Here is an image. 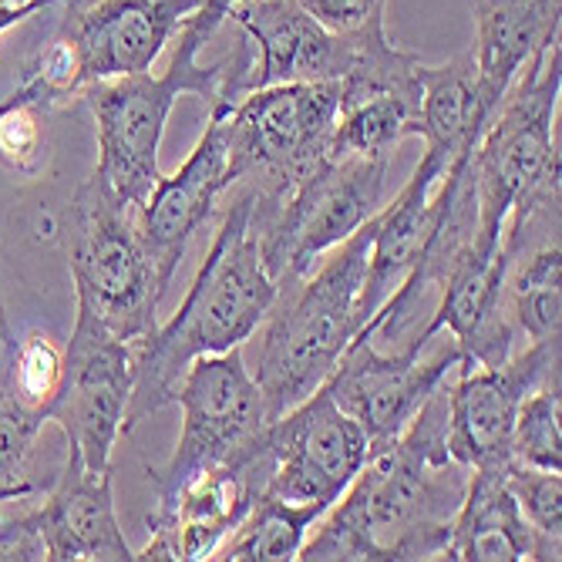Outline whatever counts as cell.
<instances>
[{"label": "cell", "mask_w": 562, "mask_h": 562, "mask_svg": "<svg viewBox=\"0 0 562 562\" xmlns=\"http://www.w3.org/2000/svg\"><path fill=\"white\" fill-rule=\"evenodd\" d=\"M267 441L273 451V472L263 492L293 505H321L324 513L344 495L371 454L361 425L340 412L324 384L273 418Z\"/></svg>", "instance_id": "7c38bea8"}, {"label": "cell", "mask_w": 562, "mask_h": 562, "mask_svg": "<svg viewBox=\"0 0 562 562\" xmlns=\"http://www.w3.org/2000/svg\"><path fill=\"white\" fill-rule=\"evenodd\" d=\"M559 378V340H536L498 368L458 364L445 381V445L469 472L508 469L519 404L539 384Z\"/></svg>", "instance_id": "30bf717a"}, {"label": "cell", "mask_w": 562, "mask_h": 562, "mask_svg": "<svg viewBox=\"0 0 562 562\" xmlns=\"http://www.w3.org/2000/svg\"><path fill=\"white\" fill-rule=\"evenodd\" d=\"M475 8V71L492 109L516 75L559 44L562 0H472Z\"/></svg>", "instance_id": "ffe728a7"}, {"label": "cell", "mask_w": 562, "mask_h": 562, "mask_svg": "<svg viewBox=\"0 0 562 562\" xmlns=\"http://www.w3.org/2000/svg\"><path fill=\"white\" fill-rule=\"evenodd\" d=\"M505 485L516 495L526 522L542 539L562 546V472H546L513 462L505 472Z\"/></svg>", "instance_id": "f1b7e54d"}, {"label": "cell", "mask_w": 562, "mask_h": 562, "mask_svg": "<svg viewBox=\"0 0 562 562\" xmlns=\"http://www.w3.org/2000/svg\"><path fill=\"white\" fill-rule=\"evenodd\" d=\"M448 381V378H445ZM445 381L407 428L371 448L344 495L314 522L296 559L306 562H418L441 559L469 469L445 445Z\"/></svg>", "instance_id": "6da1fadb"}, {"label": "cell", "mask_w": 562, "mask_h": 562, "mask_svg": "<svg viewBox=\"0 0 562 562\" xmlns=\"http://www.w3.org/2000/svg\"><path fill=\"white\" fill-rule=\"evenodd\" d=\"M296 4L337 34L381 27L387 11V0H296Z\"/></svg>", "instance_id": "f546056e"}, {"label": "cell", "mask_w": 562, "mask_h": 562, "mask_svg": "<svg viewBox=\"0 0 562 562\" xmlns=\"http://www.w3.org/2000/svg\"><path fill=\"white\" fill-rule=\"evenodd\" d=\"M27 522L41 539L47 562H132L135 552L115 516L112 469L88 472L75 454L41 488V502L27 505Z\"/></svg>", "instance_id": "e0dca14e"}, {"label": "cell", "mask_w": 562, "mask_h": 562, "mask_svg": "<svg viewBox=\"0 0 562 562\" xmlns=\"http://www.w3.org/2000/svg\"><path fill=\"white\" fill-rule=\"evenodd\" d=\"M324 516L321 505H293L260 492L246 519L233 529V539L216 549L223 562H286L296 559L306 532Z\"/></svg>", "instance_id": "603a6c76"}, {"label": "cell", "mask_w": 562, "mask_h": 562, "mask_svg": "<svg viewBox=\"0 0 562 562\" xmlns=\"http://www.w3.org/2000/svg\"><path fill=\"white\" fill-rule=\"evenodd\" d=\"M11 101H14V85H11L8 91H0V112H4V109L11 105Z\"/></svg>", "instance_id": "836d02e7"}, {"label": "cell", "mask_w": 562, "mask_h": 562, "mask_svg": "<svg viewBox=\"0 0 562 562\" xmlns=\"http://www.w3.org/2000/svg\"><path fill=\"white\" fill-rule=\"evenodd\" d=\"M508 469L469 472L462 508L454 513L441 559L451 562H559L562 546L542 539L522 516L516 495L505 485Z\"/></svg>", "instance_id": "d6986e66"}, {"label": "cell", "mask_w": 562, "mask_h": 562, "mask_svg": "<svg viewBox=\"0 0 562 562\" xmlns=\"http://www.w3.org/2000/svg\"><path fill=\"white\" fill-rule=\"evenodd\" d=\"M562 91V47H549L532 58L498 101L472 151L475 189V249L495 252L502 226L516 202L542 182L562 179V159L555 145V112Z\"/></svg>", "instance_id": "8992f818"}, {"label": "cell", "mask_w": 562, "mask_h": 562, "mask_svg": "<svg viewBox=\"0 0 562 562\" xmlns=\"http://www.w3.org/2000/svg\"><path fill=\"white\" fill-rule=\"evenodd\" d=\"M391 156L327 159L277 202H252L260 260L273 283L311 273L314 263L364 226L384 199Z\"/></svg>", "instance_id": "ba28073f"}, {"label": "cell", "mask_w": 562, "mask_h": 562, "mask_svg": "<svg viewBox=\"0 0 562 562\" xmlns=\"http://www.w3.org/2000/svg\"><path fill=\"white\" fill-rule=\"evenodd\" d=\"M559 378L529 391L519 404L516 428H513V458L532 469L562 472V435H559Z\"/></svg>", "instance_id": "484cf974"}, {"label": "cell", "mask_w": 562, "mask_h": 562, "mask_svg": "<svg viewBox=\"0 0 562 562\" xmlns=\"http://www.w3.org/2000/svg\"><path fill=\"white\" fill-rule=\"evenodd\" d=\"M233 4H236V0H202V8L192 14V21L213 37V34L220 31V24L226 21V11H229Z\"/></svg>", "instance_id": "4dcf8cb0"}, {"label": "cell", "mask_w": 562, "mask_h": 562, "mask_svg": "<svg viewBox=\"0 0 562 562\" xmlns=\"http://www.w3.org/2000/svg\"><path fill=\"white\" fill-rule=\"evenodd\" d=\"M11 347L14 334L0 303V498L37 495L41 485L31 475V454L47 418L27 412L11 387Z\"/></svg>", "instance_id": "d4e9b609"}, {"label": "cell", "mask_w": 562, "mask_h": 562, "mask_svg": "<svg viewBox=\"0 0 562 562\" xmlns=\"http://www.w3.org/2000/svg\"><path fill=\"white\" fill-rule=\"evenodd\" d=\"M495 109L482 98L475 58L458 55L445 65H422V101L415 115V135L425 138V151L451 166L458 156L475 151Z\"/></svg>", "instance_id": "7402d4cb"}, {"label": "cell", "mask_w": 562, "mask_h": 562, "mask_svg": "<svg viewBox=\"0 0 562 562\" xmlns=\"http://www.w3.org/2000/svg\"><path fill=\"white\" fill-rule=\"evenodd\" d=\"M425 347L412 340L401 353H381L371 337H353L324 381L330 401L361 425L371 448L397 438L428 394L462 364L454 344H445L435 357H422Z\"/></svg>", "instance_id": "4fadbf2b"}, {"label": "cell", "mask_w": 562, "mask_h": 562, "mask_svg": "<svg viewBox=\"0 0 562 562\" xmlns=\"http://www.w3.org/2000/svg\"><path fill=\"white\" fill-rule=\"evenodd\" d=\"M273 472V451L263 435L260 445L229 458V462L195 475L169 508V516L148 519L151 539L135 559L145 562H199L213 559L233 536L246 513L267 488Z\"/></svg>", "instance_id": "5bb4252c"}, {"label": "cell", "mask_w": 562, "mask_h": 562, "mask_svg": "<svg viewBox=\"0 0 562 562\" xmlns=\"http://www.w3.org/2000/svg\"><path fill=\"white\" fill-rule=\"evenodd\" d=\"M138 210L88 179L65 213V249L78 314L98 321L125 344L151 334L169 290L142 239Z\"/></svg>", "instance_id": "5b68a950"}, {"label": "cell", "mask_w": 562, "mask_h": 562, "mask_svg": "<svg viewBox=\"0 0 562 562\" xmlns=\"http://www.w3.org/2000/svg\"><path fill=\"white\" fill-rule=\"evenodd\" d=\"M47 115L50 112L34 105L18 85H14V101L0 112V162L24 179L41 176L50 159L47 128H44Z\"/></svg>", "instance_id": "83f0119b"}, {"label": "cell", "mask_w": 562, "mask_h": 562, "mask_svg": "<svg viewBox=\"0 0 562 562\" xmlns=\"http://www.w3.org/2000/svg\"><path fill=\"white\" fill-rule=\"evenodd\" d=\"M172 404L182 407V431L169 462L148 469L159 505L148 519L169 516L179 492L202 472L260 445L270 428L267 397L243 364V350L199 357L182 374Z\"/></svg>", "instance_id": "9c48e42d"}, {"label": "cell", "mask_w": 562, "mask_h": 562, "mask_svg": "<svg viewBox=\"0 0 562 562\" xmlns=\"http://www.w3.org/2000/svg\"><path fill=\"white\" fill-rule=\"evenodd\" d=\"M210 115L220 122L229 145L233 186L252 189L263 202H277L327 162V145L340 115V85H270L243 94L226 109H210Z\"/></svg>", "instance_id": "52a82bcc"}, {"label": "cell", "mask_w": 562, "mask_h": 562, "mask_svg": "<svg viewBox=\"0 0 562 562\" xmlns=\"http://www.w3.org/2000/svg\"><path fill=\"white\" fill-rule=\"evenodd\" d=\"M34 0H0V34H8L14 24L34 18Z\"/></svg>", "instance_id": "1f68e13d"}, {"label": "cell", "mask_w": 562, "mask_h": 562, "mask_svg": "<svg viewBox=\"0 0 562 562\" xmlns=\"http://www.w3.org/2000/svg\"><path fill=\"white\" fill-rule=\"evenodd\" d=\"M58 8L65 14L55 27L71 41L88 91L98 81L151 71L202 0H81Z\"/></svg>", "instance_id": "9a60e30c"}, {"label": "cell", "mask_w": 562, "mask_h": 562, "mask_svg": "<svg viewBox=\"0 0 562 562\" xmlns=\"http://www.w3.org/2000/svg\"><path fill=\"white\" fill-rule=\"evenodd\" d=\"M252 202H257V192L239 186L176 317L132 344L125 435L172 404L192 361L239 347L267 321L277 283L260 260Z\"/></svg>", "instance_id": "7a4b0ae2"}, {"label": "cell", "mask_w": 562, "mask_h": 562, "mask_svg": "<svg viewBox=\"0 0 562 562\" xmlns=\"http://www.w3.org/2000/svg\"><path fill=\"white\" fill-rule=\"evenodd\" d=\"M233 189V166H229V145L220 122L210 115V125L189 151V159L176 176H162L156 189L148 192L145 206L138 210L142 239L156 260L162 283L169 286L189 239L202 229L216 210L223 192Z\"/></svg>", "instance_id": "ac0fdd59"}, {"label": "cell", "mask_w": 562, "mask_h": 562, "mask_svg": "<svg viewBox=\"0 0 562 562\" xmlns=\"http://www.w3.org/2000/svg\"><path fill=\"white\" fill-rule=\"evenodd\" d=\"M445 162L435 151H425L415 176L397 192L387 210L374 213V239L368 257V277L361 293V317L364 324L374 317L378 306L401 286L407 270L422 257L425 239L431 233V192L445 176Z\"/></svg>", "instance_id": "44dd1931"}, {"label": "cell", "mask_w": 562, "mask_h": 562, "mask_svg": "<svg viewBox=\"0 0 562 562\" xmlns=\"http://www.w3.org/2000/svg\"><path fill=\"white\" fill-rule=\"evenodd\" d=\"M61 374H65V347H58L41 330L14 337L11 387L27 412L47 418L50 404H55L58 387H61Z\"/></svg>", "instance_id": "4316f807"}, {"label": "cell", "mask_w": 562, "mask_h": 562, "mask_svg": "<svg viewBox=\"0 0 562 562\" xmlns=\"http://www.w3.org/2000/svg\"><path fill=\"white\" fill-rule=\"evenodd\" d=\"M132 394V344L78 314L65 347V374L47 422L65 431L68 454L88 472L112 469V448L125 431Z\"/></svg>", "instance_id": "8fae6325"}, {"label": "cell", "mask_w": 562, "mask_h": 562, "mask_svg": "<svg viewBox=\"0 0 562 562\" xmlns=\"http://www.w3.org/2000/svg\"><path fill=\"white\" fill-rule=\"evenodd\" d=\"M226 21H236L252 47L246 94L270 85L340 81L364 34H337L306 14L296 0H236Z\"/></svg>", "instance_id": "2e32d148"}, {"label": "cell", "mask_w": 562, "mask_h": 562, "mask_svg": "<svg viewBox=\"0 0 562 562\" xmlns=\"http://www.w3.org/2000/svg\"><path fill=\"white\" fill-rule=\"evenodd\" d=\"M371 239L374 216L337 243L321 270L277 286L263 321L257 368L270 418H280L306 394H314L330 378L350 340L364 330L361 293Z\"/></svg>", "instance_id": "3957f363"}, {"label": "cell", "mask_w": 562, "mask_h": 562, "mask_svg": "<svg viewBox=\"0 0 562 562\" xmlns=\"http://www.w3.org/2000/svg\"><path fill=\"white\" fill-rule=\"evenodd\" d=\"M210 41L192 18L176 34L172 61L162 75H125L91 85L81 98L94 119L98 166L91 179L128 206H145L148 192L162 179L159 148L166 122L182 94H195L206 105H220L226 58L216 65H199V50Z\"/></svg>", "instance_id": "277c9868"}, {"label": "cell", "mask_w": 562, "mask_h": 562, "mask_svg": "<svg viewBox=\"0 0 562 562\" xmlns=\"http://www.w3.org/2000/svg\"><path fill=\"white\" fill-rule=\"evenodd\" d=\"M0 502H8V498H0Z\"/></svg>", "instance_id": "e575fe53"}, {"label": "cell", "mask_w": 562, "mask_h": 562, "mask_svg": "<svg viewBox=\"0 0 562 562\" xmlns=\"http://www.w3.org/2000/svg\"><path fill=\"white\" fill-rule=\"evenodd\" d=\"M58 4H81V0H34V11H47V8H58Z\"/></svg>", "instance_id": "d6a6232c"}, {"label": "cell", "mask_w": 562, "mask_h": 562, "mask_svg": "<svg viewBox=\"0 0 562 562\" xmlns=\"http://www.w3.org/2000/svg\"><path fill=\"white\" fill-rule=\"evenodd\" d=\"M418 98L404 94H371L340 105L327 159L350 156H391L394 145L415 135Z\"/></svg>", "instance_id": "cb8c5ba5"}]
</instances>
